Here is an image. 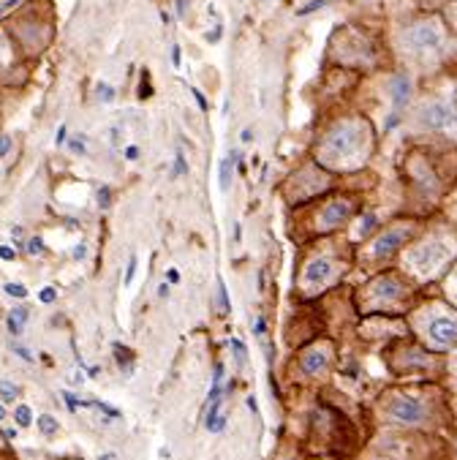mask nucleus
Masks as SVG:
<instances>
[{
	"mask_svg": "<svg viewBox=\"0 0 457 460\" xmlns=\"http://www.w3.org/2000/svg\"><path fill=\"white\" fill-rule=\"evenodd\" d=\"M422 226L425 224L419 218H395V221L384 224L371 240L356 245V267L365 270L368 275L395 267L400 251L422 232Z\"/></svg>",
	"mask_w": 457,
	"mask_h": 460,
	"instance_id": "9d476101",
	"label": "nucleus"
},
{
	"mask_svg": "<svg viewBox=\"0 0 457 460\" xmlns=\"http://www.w3.org/2000/svg\"><path fill=\"white\" fill-rule=\"evenodd\" d=\"M4 417H6V409H4V406H0V420H4Z\"/></svg>",
	"mask_w": 457,
	"mask_h": 460,
	"instance_id": "cd10ccee",
	"label": "nucleus"
},
{
	"mask_svg": "<svg viewBox=\"0 0 457 460\" xmlns=\"http://www.w3.org/2000/svg\"><path fill=\"white\" fill-rule=\"evenodd\" d=\"M446 382H449V390L457 393V349L446 354Z\"/></svg>",
	"mask_w": 457,
	"mask_h": 460,
	"instance_id": "6ab92c4d",
	"label": "nucleus"
},
{
	"mask_svg": "<svg viewBox=\"0 0 457 460\" xmlns=\"http://www.w3.org/2000/svg\"><path fill=\"white\" fill-rule=\"evenodd\" d=\"M0 256H4V259H14V253L9 251V245H4V248H0Z\"/></svg>",
	"mask_w": 457,
	"mask_h": 460,
	"instance_id": "bb28decb",
	"label": "nucleus"
},
{
	"mask_svg": "<svg viewBox=\"0 0 457 460\" xmlns=\"http://www.w3.org/2000/svg\"><path fill=\"white\" fill-rule=\"evenodd\" d=\"M379 147V131L362 112L330 118L311 142V158L332 174H356L368 166Z\"/></svg>",
	"mask_w": 457,
	"mask_h": 460,
	"instance_id": "f257e3e1",
	"label": "nucleus"
},
{
	"mask_svg": "<svg viewBox=\"0 0 457 460\" xmlns=\"http://www.w3.org/2000/svg\"><path fill=\"white\" fill-rule=\"evenodd\" d=\"M356 267V245L340 234L319 237L300 245L294 261V300L316 303L324 295L335 292L346 275Z\"/></svg>",
	"mask_w": 457,
	"mask_h": 460,
	"instance_id": "f03ea898",
	"label": "nucleus"
},
{
	"mask_svg": "<svg viewBox=\"0 0 457 460\" xmlns=\"http://www.w3.org/2000/svg\"><path fill=\"white\" fill-rule=\"evenodd\" d=\"M457 261V224L433 221L425 224L422 232L400 251L398 264L409 279L419 287L441 284L446 272Z\"/></svg>",
	"mask_w": 457,
	"mask_h": 460,
	"instance_id": "39448f33",
	"label": "nucleus"
},
{
	"mask_svg": "<svg viewBox=\"0 0 457 460\" xmlns=\"http://www.w3.org/2000/svg\"><path fill=\"white\" fill-rule=\"evenodd\" d=\"M411 137H435L457 142V87H438L411 102L403 115Z\"/></svg>",
	"mask_w": 457,
	"mask_h": 460,
	"instance_id": "6e6552de",
	"label": "nucleus"
},
{
	"mask_svg": "<svg viewBox=\"0 0 457 460\" xmlns=\"http://www.w3.org/2000/svg\"><path fill=\"white\" fill-rule=\"evenodd\" d=\"M14 58H17V44L4 28H0V74L14 66Z\"/></svg>",
	"mask_w": 457,
	"mask_h": 460,
	"instance_id": "dca6fc26",
	"label": "nucleus"
},
{
	"mask_svg": "<svg viewBox=\"0 0 457 460\" xmlns=\"http://www.w3.org/2000/svg\"><path fill=\"white\" fill-rule=\"evenodd\" d=\"M454 455H457V438H454Z\"/></svg>",
	"mask_w": 457,
	"mask_h": 460,
	"instance_id": "c85d7f7f",
	"label": "nucleus"
},
{
	"mask_svg": "<svg viewBox=\"0 0 457 460\" xmlns=\"http://www.w3.org/2000/svg\"><path fill=\"white\" fill-rule=\"evenodd\" d=\"M6 292H9L12 297H25V295H28L25 287H20V284H6Z\"/></svg>",
	"mask_w": 457,
	"mask_h": 460,
	"instance_id": "b1692460",
	"label": "nucleus"
},
{
	"mask_svg": "<svg viewBox=\"0 0 457 460\" xmlns=\"http://www.w3.org/2000/svg\"><path fill=\"white\" fill-rule=\"evenodd\" d=\"M134 272H136V256H131V264H128V272H126V287L134 281Z\"/></svg>",
	"mask_w": 457,
	"mask_h": 460,
	"instance_id": "393cba45",
	"label": "nucleus"
},
{
	"mask_svg": "<svg viewBox=\"0 0 457 460\" xmlns=\"http://www.w3.org/2000/svg\"><path fill=\"white\" fill-rule=\"evenodd\" d=\"M374 414L384 428L409 433H435L452 417L446 393L435 382H406L384 390L374 401Z\"/></svg>",
	"mask_w": 457,
	"mask_h": 460,
	"instance_id": "7ed1b4c3",
	"label": "nucleus"
},
{
	"mask_svg": "<svg viewBox=\"0 0 457 460\" xmlns=\"http://www.w3.org/2000/svg\"><path fill=\"white\" fill-rule=\"evenodd\" d=\"M441 17L449 25V31L457 36V0H449V4L444 6V12H441Z\"/></svg>",
	"mask_w": 457,
	"mask_h": 460,
	"instance_id": "aec40b11",
	"label": "nucleus"
},
{
	"mask_svg": "<svg viewBox=\"0 0 457 460\" xmlns=\"http://www.w3.org/2000/svg\"><path fill=\"white\" fill-rule=\"evenodd\" d=\"M335 186H338V174H332L330 169H324L319 161L308 155L284 177V182L278 186V197L289 210H297L332 194Z\"/></svg>",
	"mask_w": 457,
	"mask_h": 460,
	"instance_id": "f8f14e48",
	"label": "nucleus"
},
{
	"mask_svg": "<svg viewBox=\"0 0 457 460\" xmlns=\"http://www.w3.org/2000/svg\"><path fill=\"white\" fill-rule=\"evenodd\" d=\"M234 164H237V153H232L229 158H224L221 161V191L226 194L229 189H232V180H234Z\"/></svg>",
	"mask_w": 457,
	"mask_h": 460,
	"instance_id": "a211bd4d",
	"label": "nucleus"
},
{
	"mask_svg": "<svg viewBox=\"0 0 457 460\" xmlns=\"http://www.w3.org/2000/svg\"><path fill=\"white\" fill-rule=\"evenodd\" d=\"M4 31L25 55H41L52 41V20L41 17L36 6H25L17 17H12V22L4 25Z\"/></svg>",
	"mask_w": 457,
	"mask_h": 460,
	"instance_id": "ddd939ff",
	"label": "nucleus"
},
{
	"mask_svg": "<svg viewBox=\"0 0 457 460\" xmlns=\"http://www.w3.org/2000/svg\"><path fill=\"white\" fill-rule=\"evenodd\" d=\"M379 229H382V226H379V218H376L374 213H359V216L351 221V226L346 229V237H348L354 245H362L365 240H371Z\"/></svg>",
	"mask_w": 457,
	"mask_h": 460,
	"instance_id": "2eb2a0df",
	"label": "nucleus"
},
{
	"mask_svg": "<svg viewBox=\"0 0 457 460\" xmlns=\"http://www.w3.org/2000/svg\"><path fill=\"white\" fill-rule=\"evenodd\" d=\"M17 395H20V387H17V385H12V382H0V401H4V403H14Z\"/></svg>",
	"mask_w": 457,
	"mask_h": 460,
	"instance_id": "412c9836",
	"label": "nucleus"
},
{
	"mask_svg": "<svg viewBox=\"0 0 457 460\" xmlns=\"http://www.w3.org/2000/svg\"><path fill=\"white\" fill-rule=\"evenodd\" d=\"M457 36L449 31L441 14L414 17L392 33L395 58L409 74H433L452 55Z\"/></svg>",
	"mask_w": 457,
	"mask_h": 460,
	"instance_id": "20e7f679",
	"label": "nucleus"
},
{
	"mask_svg": "<svg viewBox=\"0 0 457 460\" xmlns=\"http://www.w3.org/2000/svg\"><path fill=\"white\" fill-rule=\"evenodd\" d=\"M390 374L400 382H435L446 379V357L425 349L417 338H395V343L387 346L384 351Z\"/></svg>",
	"mask_w": 457,
	"mask_h": 460,
	"instance_id": "9b49d317",
	"label": "nucleus"
},
{
	"mask_svg": "<svg viewBox=\"0 0 457 460\" xmlns=\"http://www.w3.org/2000/svg\"><path fill=\"white\" fill-rule=\"evenodd\" d=\"M411 338H417L425 349L435 354H452L457 349V308L444 300H419L406 316Z\"/></svg>",
	"mask_w": 457,
	"mask_h": 460,
	"instance_id": "1a4fd4ad",
	"label": "nucleus"
},
{
	"mask_svg": "<svg viewBox=\"0 0 457 460\" xmlns=\"http://www.w3.org/2000/svg\"><path fill=\"white\" fill-rule=\"evenodd\" d=\"M39 428H41L44 436L57 433V422H55V417H49V414H41V417H39Z\"/></svg>",
	"mask_w": 457,
	"mask_h": 460,
	"instance_id": "5701e85b",
	"label": "nucleus"
},
{
	"mask_svg": "<svg viewBox=\"0 0 457 460\" xmlns=\"http://www.w3.org/2000/svg\"><path fill=\"white\" fill-rule=\"evenodd\" d=\"M419 284H414L400 267H387L368 281L359 284L354 292V308L365 316H409L411 308L419 303Z\"/></svg>",
	"mask_w": 457,
	"mask_h": 460,
	"instance_id": "423d86ee",
	"label": "nucleus"
},
{
	"mask_svg": "<svg viewBox=\"0 0 457 460\" xmlns=\"http://www.w3.org/2000/svg\"><path fill=\"white\" fill-rule=\"evenodd\" d=\"M335 362H338V346L332 338H321V335L308 341L294 357L300 382H324L332 374Z\"/></svg>",
	"mask_w": 457,
	"mask_h": 460,
	"instance_id": "4468645a",
	"label": "nucleus"
},
{
	"mask_svg": "<svg viewBox=\"0 0 457 460\" xmlns=\"http://www.w3.org/2000/svg\"><path fill=\"white\" fill-rule=\"evenodd\" d=\"M14 420L22 425V428H28L31 422H33V411H31V406H25V403H20L17 409H14Z\"/></svg>",
	"mask_w": 457,
	"mask_h": 460,
	"instance_id": "4be33fe9",
	"label": "nucleus"
},
{
	"mask_svg": "<svg viewBox=\"0 0 457 460\" xmlns=\"http://www.w3.org/2000/svg\"><path fill=\"white\" fill-rule=\"evenodd\" d=\"M300 218V226L294 232V240L311 243L319 237H330V234H340L351 226V221L362 213V199L359 194L351 191H332L305 208L292 210Z\"/></svg>",
	"mask_w": 457,
	"mask_h": 460,
	"instance_id": "0eeeda50",
	"label": "nucleus"
},
{
	"mask_svg": "<svg viewBox=\"0 0 457 460\" xmlns=\"http://www.w3.org/2000/svg\"><path fill=\"white\" fill-rule=\"evenodd\" d=\"M9 147H12V139L9 137H0V158H6Z\"/></svg>",
	"mask_w": 457,
	"mask_h": 460,
	"instance_id": "a878e982",
	"label": "nucleus"
},
{
	"mask_svg": "<svg viewBox=\"0 0 457 460\" xmlns=\"http://www.w3.org/2000/svg\"><path fill=\"white\" fill-rule=\"evenodd\" d=\"M438 287H441V297L449 300V303L457 308V261H454V267L446 272V279H444Z\"/></svg>",
	"mask_w": 457,
	"mask_h": 460,
	"instance_id": "f3484780",
	"label": "nucleus"
}]
</instances>
